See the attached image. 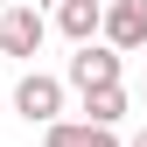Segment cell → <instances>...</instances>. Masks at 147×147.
Masks as SVG:
<instances>
[{
  "label": "cell",
  "mask_w": 147,
  "mask_h": 147,
  "mask_svg": "<svg viewBox=\"0 0 147 147\" xmlns=\"http://www.w3.org/2000/svg\"><path fill=\"white\" fill-rule=\"evenodd\" d=\"M105 42L112 49H140L147 42V0H105Z\"/></svg>",
  "instance_id": "4"
},
{
  "label": "cell",
  "mask_w": 147,
  "mask_h": 147,
  "mask_svg": "<svg viewBox=\"0 0 147 147\" xmlns=\"http://www.w3.org/2000/svg\"><path fill=\"white\" fill-rule=\"evenodd\" d=\"M84 112H91V126H119V119H126V84H98V91H84Z\"/></svg>",
  "instance_id": "7"
},
{
  "label": "cell",
  "mask_w": 147,
  "mask_h": 147,
  "mask_svg": "<svg viewBox=\"0 0 147 147\" xmlns=\"http://www.w3.org/2000/svg\"><path fill=\"white\" fill-rule=\"evenodd\" d=\"M14 112H21L28 126H56V112H63V84L42 77V70H28V77L14 84Z\"/></svg>",
  "instance_id": "2"
},
{
  "label": "cell",
  "mask_w": 147,
  "mask_h": 147,
  "mask_svg": "<svg viewBox=\"0 0 147 147\" xmlns=\"http://www.w3.org/2000/svg\"><path fill=\"white\" fill-rule=\"evenodd\" d=\"M56 28L70 35V42L105 35V0H63V7H56Z\"/></svg>",
  "instance_id": "5"
},
{
  "label": "cell",
  "mask_w": 147,
  "mask_h": 147,
  "mask_svg": "<svg viewBox=\"0 0 147 147\" xmlns=\"http://www.w3.org/2000/svg\"><path fill=\"white\" fill-rule=\"evenodd\" d=\"M42 140H49V147H119L112 126H91V119H56Z\"/></svg>",
  "instance_id": "6"
},
{
  "label": "cell",
  "mask_w": 147,
  "mask_h": 147,
  "mask_svg": "<svg viewBox=\"0 0 147 147\" xmlns=\"http://www.w3.org/2000/svg\"><path fill=\"white\" fill-rule=\"evenodd\" d=\"M126 147H147V126H140V133H133V140H126Z\"/></svg>",
  "instance_id": "8"
},
{
  "label": "cell",
  "mask_w": 147,
  "mask_h": 147,
  "mask_svg": "<svg viewBox=\"0 0 147 147\" xmlns=\"http://www.w3.org/2000/svg\"><path fill=\"white\" fill-rule=\"evenodd\" d=\"M119 56H126V49H112V42H77V56H70V84H77V91L119 84Z\"/></svg>",
  "instance_id": "3"
},
{
  "label": "cell",
  "mask_w": 147,
  "mask_h": 147,
  "mask_svg": "<svg viewBox=\"0 0 147 147\" xmlns=\"http://www.w3.org/2000/svg\"><path fill=\"white\" fill-rule=\"evenodd\" d=\"M7 7H14V0H0V14H7Z\"/></svg>",
  "instance_id": "9"
},
{
  "label": "cell",
  "mask_w": 147,
  "mask_h": 147,
  "mask_svg": "<svg viewBox=\"0 0 147 147\" xmlns=\"http://www.w3.org/2000/svg\"><path fill=\"white\" fill-rule=\"evenodd\" d=\"M42 35H49L42 7H35V0H14V7L0 14V56H35V49H42Z\"/></svg>",
  "instance_id": "1"
}]
</instances>
